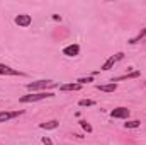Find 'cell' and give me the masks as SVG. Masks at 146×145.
I'll return each instance as SVG.
<instances>
[{
	"label": "cell",
	"instance_id": "14",
	"mask_svg": "<svg viewBox=\"0 0 146 145\" xmlns=\"http://www.w3.org/2000/svg\"><path fill=\"white\" fill-rule=\"evenodd\" d=\"M78 106H82V108L95 106V101H92V99H80V101H78Z\"/></svg>",
	"mask_w": 146,
	"mask_h": 145
},
{
	"label": "cell",
	"instance_id": "1",
	"mask_svg": "<svg viewBox=\"0 0 146 145\" xmlns=\"http://www.w3.org/2000/svg\"><path fill=\"white\" fill-rule=\"evenodd\" d=\"M49 97H54L53 92L49 91H42V92H31L27 96H22L19 101L22 104H27V103H36V101H42V99H49Z\"/></svg>",
	"mask_w": 146,
	"mask_h": 145
},
{
	"label": "cell",
	"instance_id": "7",
	"mask_svg": "<svg viewBox=\"0 0 146 145\" xmlns=\"http://www.w3.org/2000/svg\"><path fill=\"white\" fill-rule=\"evenodd\" d=\"M0 75H10L12 77V75H24V73L9 67V65H5V63H0Z\"/></svg>",
	"mask_w": 146,
	"mask_h": 145
},
{
	"label": "cell",
	"instance_id": "13",
	"mask_svg": "<svg viewBox=\"0 0 146 145\" xmlns=\"http://www.w3.org/2000/svg\"><path fill=\"white\" fill-rule=\"evenodd\" d=\"M145 36H146V28H143V29H141V31L138 33V36L131 38V39H129L127 43H129V44H136V43H139V41H141V39H143Z\"/></svg>",
	"mask_w": 146,
	"mask_h": 145
},
{
	"label": "cell",
	"instance_id": "12",
	"mask_svg": "<svg viewBox=\"0 0 146 145\" xmlns=\"http://www.w3.org/2000/svg\"><path fill=\"white\" fill-rule=\"evenodd\" d=\"M95 87H97L99 91H102V92H114V91L117 89V84H112V82H110V84H106V85H100V84H99V85H95Z\"/></svg>",
	"mask_w": 146,
	"mask_h": 145
},
{
	"label": "cell",
	"instance_id": "9",
	"mask_svg": "<svg viewBox=\"0 0 146 145\" xmlns=\"http://www.w3.org/2000/svg\"><path fill=\"white\" fill-rule=\"evenodd\" d=\"M78 53H80V46L78 44H68V46L63 48V55H66V56H76Z\"/></svg>",
	"mask_w": 146,
	"mask_h": 145
},
{
	"label": "cell",
	"instance_id": "15",
	"mask_svg": "<svg viewBox=\"0 0 146 145\" xmlns=\"http://www.w3.org/2000/svg\"><path fill=\"white\" fill-rule=\"evenodd\" d=\"M139 125H141V121H139V119H131V121L124 123V126H126V128H138Z\"/></svg>",
	"mask_w": 146,
	"mask_h": 145
},
{
	"label": "cell",
	"instance_id": "5",
	"mask_svg": "<svg viewBox=\"0 0 146 145\" xmlns=\"http://www.w3.org/2000/svg\"><path fill=\"white\" fill-rule=\"evenodd\" d=\"M15 24L19 26V28H29L31 24H33V17L29 15V14H19V15H15Z\"/></svg>",
	"mask_w": 146,
	"mask_h": 145
},
{
	"label": "cell",
	"instance_id": "16",
	"mask_svg": "<svg viewBox=\"0 0 146 145\" xmlns=\"http://www.w3.org/2000/svg\"><path fill=\"white\" fill-rule=\"evenodd\" d=\"M88 82H94V75H90V77H80V79L76 80V84H80V85L88 84Z\"/></svg>",
	"mask_w": 146,
	"mask_h": 145
},
{
	"label": "cell",
	"instance_id": "11",
	"mask_svg": "<svg viewBox=\"0 0 146 145\" xmlns=\"http://www.w3.org/2000/svg\"><path fill=\"white\" fill-rule=\"evenodd\" d=\"M82 89V85L80 84H76V82H73V84H63V85H60V91H63V92H66V91H80Z\"/></svg>",
	"mask_w": 146,
	"mask_h": 145
},
{
	"label": "cell",
	"instance_id": "10",
	"mask_svg": "<svg viewBox=\"0 0 146 145\" xmlns=\"http://www.w3.org/2000/svg\"><path fill=\"white\" fill-rule=\"evenodd\" d=\"M58 126H60V121H58V119H51V121H46V123H41V125H39L41 130H54V128H58Z\"/></svg>",
	"mask_w": 146,
	"mask_h": 145
},
{
	"label": "cell",
	"instance_id": "3",
	"mask_svg": "<svg viewBox=\"0 0 146 145\" xmlns=\"http://www.w3.org/2000/svg\"><path fill=\"white\" fill-rule=\"evenodd\" d=\"M129 114H131V111L127 108H122V106L110 111V118H114V119H127Z\"/></svg>",
	"mask_w": 146,
	"mask_h": 145
},
{
	"label": "cell",
	"instance_id": "17",
	"mask_svg": "<svg viewBox=\"0 0 146 145\" xmlns=\"http://www.w3.org/2000/svg\"><path fill=\"white\" fill-rule=\"evenodd\" d=\"M80 126H82L87 133H92V126H90V123H87V121H80Z\"/></svg>",
	"mask_w": 146,
	"mask_h": 145
},
{
	"label": "cell",
	"instance_id": "18",
	"mask_svg": "<svg viewBox=\"0 0 146 145\" xmlns=\"http://www.w3.org/2000/svg\"><path fill=\"white\" fill-rule=\"evenodd\" d=\"M41 142H42L44 145H53V140H51L49 137H42V138H41Z\"/></svg>",
	"mask_w": 146,
	"mask_h": 145
},
{
	"label": "cell",
	"instance_id": "4",
	"mask_svg": "<svg viewBox=\"0 0 146 145\" xmlns=\"http://www.w3.org/2000/svg\"><path fill=\"white\" fill-rule=\"evenodd\" d=\"M122 58H124V53H117V55H112V56H109V58L106 60V63L102 65V68H100V70H104V72H106V70H110V68H112V67H114L117 62H121Z\"/></svg>",
	"mask_w": 146,
	"mask_h": 145
},
{
	"label": "cell",
	"instance_id": "6",
	"mask_svg": "<svg viewBox=\"0 0 146 145\" xmlns=\"http://www.w3.org/2000/svg\"><path fill=\"white\" fill-rule=\"evenodd\" d=\"M22 113H24L22 109H19V111H0V123H5L9 119H14V118L21 116Z\"/></svg>",
	"mask_w": 146,
	"mask_h": 145
},
{
	"label": "cell",
	"instance_id": "2",
	"mask_svg": "<svg viewBox=\"0 0 146 145\" xmlns=\"http://www.w3.org/2000/svg\"><path fill=\"white\" fill-rule=\"evenodd\" d=\"M58 84L54 80H36V82H31L27 84L26 87L31 91V92H42V91H48V89H53L56 87Z\"/></svg>",
	"mask_w": 146,
	"mask_h": 145
},
{
	"label": "cell",
	"instance_id": "8",
	"mask_svg": "<svg viewBox=\"0 0 146 145\" xmlns=\"http://www.w3.org/2000/svg\"><path fill=\"white\" fill-rule=\"evenodd\" d=\"M141 73L138 72V70H133L131 73H126V75H119V77H112L110 79V82L112 84H115V82H119V80H126V79H138Z\"/></svg>",
	"mask_w": 146,
	"mask_h": 145
}]
</instances>
